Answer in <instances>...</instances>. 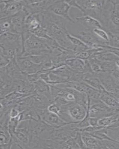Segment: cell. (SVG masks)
<instances>
[{"mask_svg": "<svg viewBox=\"0 0 119 149\" xmlns=\"http://www.w3.org/2000/svg\"><path fill=\"white\" fill-rule=\"evenodd\" d=\"M41 24L50 38L66 49L73 50L74 47L67 38L68 21L48 10L40 14Z\"/></svg>", "mask_w": 119, "mask_h": 149, "instance_id": "cell-1", "label": "cell"}, {"mask_svg": "<svg viewBox=\"0 0 119 149\" xmlns=\"http://www.w3.org/2000/svg\"><path fill=\"white\" fill-rule=\"evenodd\" d=\"M100 22L107 32H119V1H105Z\"/></svg>", "mask_w": 119, "mask_h": 149, "instance_id": "cell-2", "label": "cell"}, {"mask_svg": "<svg viewBox=\"0 0 119 149\" xmlns=\"http://www.w3.org/2000/svg\"><path fill=\"white\" fill-rule=\"evenodd\" d=\"M48 39L38 37L32 33L24 43L21 57L50 54L51 49L48 44Z\"/></svg>", "mask_w": 119, "mask_h": 149, "instance_id": "cell-3", "label": "cell"}, {"mask_svg": "<svg viewBox=\"0 0 119 149\" xmlns=\"http://www.w3.org/2000/svg\"><path fill=\"white\" fill-rule=\"evenodd\" d=\"M104 1L84 0L77 2L83 10V15L90 16L100 22Z\"/></svg>", "mask_w": 119, "mask_h": 149, "instance_id": "cell-4", "label": "cell"}, {"mask_svg": "<svg viewBox=\"0 0 119 149\" xmlns=\"http://www.w3.org/2000/svg\"><path fill=\"white\" fill-rule=\"evenodd\" d=\"M70 33L80 39L90 48H103L108 45V42L100 39L92 31L82 30L77 34Z\"/></svg>", "mask_w": 119, "mask_h": 149, "instance_id": "cell-5", "label": "cell"}, {"mask_svg": "<svg viewBox=\"0 0 119 149\" xmlns=\"http://www.w3.org/2000/svg\"><path fill=\"white\" fill-rule=\"evenodd\" d=\"M55 1L25 0L24 6L22 10L28 15L39 14L48 10V8Z\"/></svg>", "mask_w": 119, "mask_h": 149, "instance_id": "cell-6", "label": "cell"}, {"mask_svg": "<svg viewBox=\"0 0 119 149\" xmlns=\"http://www.w3.org/2000/svg\"><path fill=\"white\" fill-rule=\"evenodd\" d=\"M24 1H1V18L11 17L22 10L24 6Z\"/></svg>", "mask_w": 119, "mask_h": 149, "instance_id": "cell-7", "label": "cell"}, {"mask_svg": "<svg viewBox=\"0 0 119 149\" xmlns=\"http://www.w3.org/2000/svg\"><path fill=\"white\" fill-rule=\"evenodd\" d=\"M105 90L112 94L119 93V81L111 74L100 72L97 74Z\"/></svg>", "mask_w": 119, "mask_h": 149, "instance_id": "cell-8", "label": "cell"}, {"mask_svg": "<svg viewBox=\"0 0 119 149\" xmlns=\"http://www.w3.org/2000/svg\"><path fill=\"white\" fill-rule=\"evenodd\" d=\"M71 8L66 1H55L48 8V10L64 18L68 22L74 23L75 21L70 17L69 14Z\"/></svg>", "mask_w": 119, "mask_h": 149, "instance_id": "cell-9", "label": "cell"}, {"mask_svg": "<svg viewBox=\"0 0 119 149\" xmlns=\"http://www.w3.org/2000/svg\"><path fill=\"white\" fill-rule=\"evenodd\" d=\"M38 113L42 121L55 128L69 124L64 122L57 114L49 111L47 109H39Z\"/></svg>", "mask_w": 119, "mask_h": 149, "instance_id": "cell-10", "label": "cell"}, {"mask_svg": "<svg viewBox=\"0 0 119 149\" xmlns=\"http://www.w3.org/2000/svg\"><path fill=\"white\" fill-rule=\"evenodd\" d=\"M89 113L90 117L99 119L115 114L112 109L101 101L90 106Z\"/></svg>", "mask_w": 119, "mask_h": 149, "instance_id": "cell-11", "label": "cell"}, {"mask_svg": "<svg viewBox=\"0 0 119 149\" xmlns=\"http://www.w3.org/2000/svg\"><path fill=\"white\" fill-rule=\"evenodd\" d=\"M17 61L21 70L26 74L41 73L44 70L42 65L36 64L27 59L18 57Z\"/></svg>", "mask_w": 119, "mask_h": 149, "instance_id": "cell-12", "label": "cell"}, {"mask_svg": "<svg viewBox=\"0 0 119 149\" xmlns=\"http://www.w3.org/2000/svg\"><path fill=\"white\" fill-rule=\"evenodd\" d=\"M13 79L8 74L5 67L1 68V97L13 92Z\"/></svg>", "mask_w": 119, "mask_h": 149, "instance_id": "cell-13", "label": "cell"}, {"mask_svg": "<svg viewBox=\"0 0 119 149\" xmlns=\"http://www.w3.org/2000/svg\"><path fill=\"white\" fill-rule=\"evenodd\" d=\"M28 15L23 10L11 16L12 33L21 35L25 27V22Z\"/></svg>", "mask_w": 119, "mask_h": 149, "instance_id": "cell-14", "label": "cell"}, {"mask_svg": "<svg viewBox=\"0 0 119 149\" xmlns=\"http://www.w3.org/2000/svg\"><path fill=\"white\" fill-rule=\"evenodd\" d=\"M75 22H79L85 28V30L88 31H92L95 29H102L100 21L90 16L83 15L76 17Z\"/></svg>", "mask_w": 119, "mask_h": 149, "instance_id": "cell-15", "label": "cell"}, {"mask_svg": "<svg viewBox=\"0 0 119 149\" xmlns=\"http://www.w3.org/2000/svg\"><path fill=\"white\" fill-rule=\"evenodd\" d=\"M34 92L40 93L46 96L50 102H53L52 94H51V86L43 80L40 79L36 82L34 83Z\"/></svg>", "mask_w": 119, "mask_h": 149, "instance_id": "cell-16", "label": "cell"}, {"mask_svg": "<svg viewBox=\"0 0 119 149\" xmlns=\"http://www.w3.org/2000/svg\"><path fill=\"white\" fill-rule=\"evenodd\" d=\"M82 139L87 148L103 149V140H99L88 133L81 132Z\"/></svg>", "mask_w": 119, "mask_h": 149, "instance_id": "cell-17", "label": "cell"}, {"mask_svg": "<svg viewBox=\"0 0 119 149\" xmlns=\"http://www.w3.org/2000/svg\"><path fill=\"white\" fill-rule=\"evenodd\" d=\"M83 81L95 89L100 91L105 90L102 85L97 74L94 72L84 73Z\"/></svg>", "mask_w": 119, "mask_h": 149, "instance_id": "cell-18", "label": "cell"}, {"mask_svg": "<svg viewBox=\"0 0 119 149\" xmlns=\"http://www.w3.org/2000/svg\"><path fill=\"white\" fill-rule=\"evenodd\" d=\"M100 100L104 104L112 109L113 113L115 109L119 107V102L114 95L104 90L101 91Z\"/></svg>", "mask_w": 119, "mask_h": 149, "instance_id": "cell-19", "label": "cell"}, {"mask_svg": "<svg viewBox=\"0 0 119 149\" xmlns=\"http://www.w3.org/2000/svg\"><path fill=\"white\" fill-rule=\"evenodd\" d=\"M86 61L76 58H72L66 60L65 64L74 70L84 73L85 72L86 63Z\"/></svg>", "mask_w": 119, "mask_h": 149, "instance_id": "cell-20", "label": "cell"}, {"mask_svg": "<svg viewBox=\"0 0 119 149\" xmlns=\"http://www.w3.org/2000/svg\"><path fill=\"white\" fill-rule=\"evenodd\" d=\"M119 121V116L115 114L112 116L103 117L98 120V125L104 127H107Z\"/></svg>", "mask_w": 119, "mask_h": 149, "instance_id": "cell-21", "label": "cell"}, {"mask_svg": "<svg viewBox=\"0 0 119 149\" xmlns=\"http://www.w3.org/2000/svg\"><path fill=\"white\" fill-rule=\"evenodd\" d=\"M101 61H106L116 62L119 61V57L113 53L106 52L100 53L94 57Z\"/></svg>", "mask_w": 119, "mask_h": 149, "instance_id": "cell-22", "label": "cell"}, {"mask_svg": "<svg viewBox=\"0 0 119 149\" xmlns=\"http://www.w3.org/2000/svg\"><path fill=\"white\" fill-rule=\"evenodd\" d=\"M1 35L12 32L11 17L1 18Z\"/></svg>", "mask_w": 119, "mask_h": 149, "instance_id": "cell-23", "label": "cell"}, {"mask_svg": "<svg viewBox=\"0 0 119 149\" xmlns=\"http://www.w3.org/2000/svg\"><path fill=\"white\" fill-rule=\"evenodd\" d=\"M99 64L101 72H106L111 74H112L117 67L116 62H113L99 60Z\"/></svg>", "mask_w": 119, "mask_h": 149, "instance_id": "cell-24", "label": "cell"}, {"mask_svg": "<svg viewBox=\"0 0 119 149\" xmlns=\"http://www.w3.org/2000/svg\"><path fill=\"white\" fill-rule=\"evenodd\" d=\"M107 32L109 37L108 45L115 48H119V32Z\"/></svg>", "mask_w": 119, "mask_h": 149, "instance_id": "cell-25", "label": "cell"}, {"mask_svg": "<svg viewBox=\"0 0 119 149\" xmlns=\"http://www.w3.org/2000/svg\"><path fill=\"white\" fill-rule=\"evenodd\" d=\"M32 33L40 38L46 39H51L48 34L47 30L42 26V25H41L37 29L33 31Z\"/></svg>", "mask_w": 119, "mask_h": 149, "instance_id": "cell-26", "label": "cell"}, {"mask_svg": "<svg viewBox=\"0 0 119 149\" xmlns=\"http://www.w3.org/2000/svg\"><path fill=\"white\" fill-rule=\"evenodd\" d=\"M92 32L100 39L106 42H109V37L108 33L103 29H95L92 30Z\"/></svg>", "mask_w": 119, "mask_h": 149, "instance_id": "cell-27", "label": "cell"}, {"mask_svg": "<svg viewBox=\"0 0 119 149\" xmlns=\"http://www.w3.org/2000/svg\"><path fill=\"white\" fill-rule=\"evenodd\" d=\"M47 109L49 111L55 113L58 115L60 111V107L55 102H52L49 105Z\"/></svg>", "mask_w": 119, "mask_h": 149, "instance_id": "cell-28", "label": "cell"}, {"mask_svg": "<svg viewBox=\"0 0 119 149\" xmlns=\"http://www.w3.org/2000/svg\"><path fill=\"white\" fill-rule=\"evenodd\" d=\"M27 78L30 83L34 84L41 79L40 73H36L33 74H27Z\"/></svg>", "mask_w": 119, "mask_h": 149, "instance_id": "cell-29", "label": "cell"}, {"mask_svg": "<svg viewBox=\"0 0 119 149\" xmlns=\"http://www.w3.org/2000/svg\"><path fill=\"white\" fill-rule=\"evenodd\" d=\"M0 65L1 68L6 67L10 62V59L4 55L3 54L0 53Z\"/></svg>", "mask_w": 119, "mask_h": 149, "instance_id": "cell-30", "label": "cell"}, {"mask_svg": "<svg viewBox=\"0 0 119 149\" xmlns=\"http://www.w3.org/2000/svg\"><path fill=\"white\" fill-rule=\"evenodd\" d=\"M103 48L104 49L106 52L113 53L119 57V48H115L108 45L104 46Z\"/></svg>", "mask_w": 119, "mask_h": 149, "instance_id": "cell-31", "label": "cell"}, {"mask_svg": "<svg viewBox=\"0 0 119 149\" xmlns=\"http://www.w3.org/2000/svg\"><path fill=\"white\" fill-rule=\"evenodd\" d=\"M66 2L71 6V7H74L78 9L80 11L83 13V10L79 6L78 4V3L77 1H66Z\"/></svg>", "mask_w": 119, "mask_h": 149, "instance_id": "cell-32", "label": "cell"}, {"mask_svg": "<svg viewBox=\"0 0 119 149\" xmlns=\"http://www.w3.org/2000/svg\"><path fill=\"white\" fill-rule=\"evenodd\" d=\"M99 118L94 117H90L89 122L90 126H97L98 125Z\"/></svg>", "mask_w": 119, "mask_h": 149, "instance_id": "cell-33", "label": "cell"}, {"mask_svg": "<svg viewBox=\"0 0 119 149\" xmlns=\"http://www.w3.org/2000/svg\"><path fill=\"white\" fill-rule=\"evenodd\" d=\"M112 74L116 79L119 81V68H118L117 66L114 72L112 73Z\"/></svg>", "mask_w": 119, "mask_h": 149, "instance_id": "cell-34", "label": "cell"}, {"mask_svg": "<svg viewBox=\"0 0 119 149\" xmlns=\"http://www.w3.org/2000/svg\"><path fill=\"white\" fill-rule=\"evenodd\" d=\"M114 95V96L115 97H116V98H117V99L118 100L119 102V94H113Z\"/></svg>", "mask_w": 119, "mask_h": 149, "instance_id": "cell-35", "label": "cell"}, {"mask_svg": "<svg viewBox=\"0 0 119 149\" xmlns=\"http://www.w3.org/2000/svg\"><path fill=\"white\" fill-rule=\"evenodd\" d=\"M116 140L117 141V142H119V136L117 138V139H116Z\"/></svg>", "mask_w": 119, "mask_h": 149, "instance_id": "cell-36", "label": "cell"}, {"mask_svg": "<svg viewBox=\"0 0 119 149\" xmlns=\"http://www.w3.org/2000/svg\"></svg>", "mask_w": 119, "mask_h": 149, "instance_id": "cell-37", "label": "cell"}]
</instances>
